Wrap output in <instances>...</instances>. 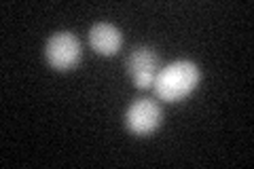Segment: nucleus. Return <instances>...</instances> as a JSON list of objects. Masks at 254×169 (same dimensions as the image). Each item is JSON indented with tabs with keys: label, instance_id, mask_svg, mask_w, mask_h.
Listing matches in <instances>:
<instances>
[{
	"label": "nucleus",
	"instance_id": "4",
	"mask_svg": "<svg viewBox=\"0 0 254 169\" xmlns=\"http://www.w3.org/2000/svg\"><path fill=\"white\" fill-rule=\"evenodd\" d=\"M125 68L138 89H148L153 87L159 70H161V63H159V55L150 47H136L127 55Z\"/></svg>",
	"mask_w": 254,
	"mask_h": 169
},
{
	"label": "nucleus",
	"instance_id": "5",
	"mask_svg": "<svg viewBox=\"0 0 254 169\" xmlns=\"http://www.w3.org/2000/svg\"><path fill=\"white\" fill-rule=\"evenodd\" d=\"M89 45L102 57H113V55L121 51L123 34L113 23L100 21V23H95V26H91V30H89Z\"/></svg>",
	"mask_w": 254,
	"mask_h": 169
},
{
	"label": "nucleus",
	"instance_id": "1",
	"mask_svg": "<svg viewBox=\"0 0 254 169\" xmlns=\"http://www.w3.org/2000/svg\"><path fill=\"white\" fill-rule=\"evenodd\" d=\"M199 80H201V72L195 61L178 59L159 70V74L153 83V89L161 102L174 104L189 98L199 87Z\"/></svg>",
	"mask_w": 254,
	"mask_h": 169
},
{
	"label": "nucleus",
	"instance_id": "3",
	"mask_svg": "<svg viewBox=\"0 0 254 169\" xmlns=\"http://www.w3.org/2000/svg\"><path fill=\"white\" fill-rule=\"evenodd\" d=\"M163 123V112L157 102L148 98L133 100L125 110V127L133 135H150Z\"/></svg>",
	"mask_w": 254,
	"mask_h": 169
},
{
	"label": "nucleus",
	"instance_id": "2",
	"mask_svg": "<svg viewBox=\"0 0 254 169\" xmlns=\"http://www.w3.org/2000/svg\"><path fill=\"white\" fill-rule=\"evenodd\" d=\"M81 43L72 32H55L45 45V59L53 70L66 72L81 61Z\"/></svg>",
	"mask_w": 254,
	"mask_h": 169
}]
</instances>
